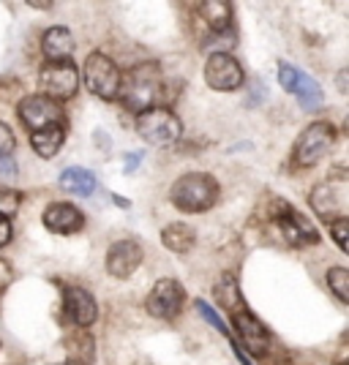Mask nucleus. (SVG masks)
Listing matches in <instances>:
<instances>
[{"instance_id": "15", "label": "nucleus", "mask_w": 349, "mask_h": 365, "mask_svg": "<svg viewBox=\"0 0 349 365\" xmlns=\"http://www.w3.org/2000/svg\"><path fill=\"white\" fill-rule=\"evenodd\" d=\"M82 224H85V215L69 202H55L44 210V227L58 235H71L76 229H82Z\"/></svg>"}, {"instance_id": "2", "label": "nucleus", "mask_w": 349, "mask_h": 365, "mask_svg": "<svg viewBox=\"0 0 349 365\" xmlns=\"http://www.w3.org/2000/svg\"><path fill=\"white\" fill-rule=\"evenodd\" d=\"M161 88V74H158V66L156 63H142L134 71H128L126 79H121V96L123 104L134 112H145L153 107L156 96Z\"/></svg>"}, {"instance_id": "21", "label": "nucleus", "mask_w": 349, "mask_h": 365, "mask_svg": "<svg viewBox=\"0 0 349 365\" xmlns=\"http://www.w3.org/2000/svg\"><path fill=\"white\" fill-rule=\"evenodd\" d=\"M199 14L216 33H224L232 22V6L227 0H208V3L199 6Z\"/></svg>"}, {"instance_id": "6", "label": "nucleus", "mask_w": 349, "mask_h": 365, "mask_svg": "<svg viewBox=\"0 0 349 365\" xmlns=\"http://www.w3.org/2000/svg\"><path fill=\"white\" fill-rule=\"evenodd\" d=\"M76 66L71 61H58V63H46L39 74V88L46 98L52 101H66L76 93Z\"/></svg>"}, {"instance_id": "29", "label": "nucleus", "mask_w": 349, "mask_h": 365, "mask_svg": "<svg viewBox=\"0 0 349 365\" xmlns=\"http://www.w3.org/2000/svg\"><path fill=\"white\" fill-rule=\"evenodd\" d=\"M0 178H16V164L11 155H3L0 158Z\"/></svg>"}, {"instance_id": "16", "label": "nucleus", "mask_w": 349, "mask_h": 365, "mask_svg": "<svg viewBox=\"0 0 349 365\" xmlns=\"http://www.w3.org/2000/svg\"><path fill=\"white\" fill-rule=\"evenodd\" d=\"M235 330L241 333V341H243L248 349L254 354H265L268 346H270V335L262 327V322L254 319L251 314H235Z\"/></svg>"}, {"instance_id": "26", "label": "nucleus", "mask_w": 349, "mask_h": 365, "mask_svg": "<svg viewBox=\"0 0 349 365\" xmlns=\"http://www.w3.org/2000/svg\"><path fill=\"white\" fill-rule=\"evenodd\" d=\"M330 232H333V240L338 243V248L341 251H347L349 243H347V232H349V218L344 215V218H335V221H330Z\"/></svg>"}, {"instance_id": "30", "label": "nucleus", "mask_w": 349, "mask_h": 365, "mask_svg": "<svg viewBox=\"0 0 349 365\" xmlns=\"http://www.w3.org/2000/svg\"><path fill=\"white\" fill-rule=\"evenodd\" d=\"M9 240H11V227L6 218H0V245H6Z\"/></svg>"}, {"instance_id": "33", "label": "nucleus", "mask_w": 349, "mask_h": 365, "mask_svg": "<svg viewBox=\"0 0 349 365\" xmlns=\"http://www.w3.org/2000/svg\"><path fill=\"white\" fill-rule=\"evenodd\" d=\"M55 365H82V363H76V360H71V363H55Z\"/></svg>"}, {"instance_id": "24", "label": "nucleus", "mask_w": 349, "mask_h": 365, "mask_svg": "<svg viewBox=\"0 0 349 365\" xmlns=\"http://www.w3.org/2000/svg\"><path fill=\"white\" fill-rule=\"evenodd\" d=\"M19 207V194L11 188H0V218H9Z\"/></svg>"}, {"instance_id": "25", "label": "nucleus", "mask_w": 349, "mask_h": 365, "mask_svg": "<svg viewBox=\"0 0 349 365\" xmlns=\"http://www.w3.org/2000/svg\"><path fill=\"white\" fill-rule=\"evenodd\" d=\"M197 311H199V314H202V319L208 322L211 327H216L218 333H224V335L229 333V330H227V324H224V319H221V317H218V314H216V311H213V308H211V305H208V303H205V300H197Z\"/></svg>"}, {"instance_id": "8", "label": "nucleus", "mask_w": 349, "mask_h": 365, "mask_svg": "<svg viewBox=\"0 0 349 365\" xmlns=\"http://www.w3.org/2000/svg\"><path fill=\"white\" fill-rule=\"evenodd\" d=\"M19 118L31 131H41L49 125H63L66 123V112L58 101L46 98V96H31L19 104Z\"/></svg>"}, {"instance_id": "27", "label": "nucleus", "mask_w": 349, "mask_h": 365, "mask_svg": "<svg viewBox=\"0 0 349 365\" xmlns=\"http://www.w3.org/2000/svg\"><path fill=\"white\" fill-rule=\"evenodd\" d=\"M11 150H14V134H11V128L6 123H0V158L9 155Z\"/></svg>"}, {"instance_id": "1", "label": "nucleus", "mask_w": 349, "mask_h": 365, "mask_svg": "<svg viewBox=\"0 0 349 365\" xmlns=\"http://www.w3.org/2000/svg\"><path fill=\"white\" fill-rule=\"evenodd\" d=\"M169 199L183 213H205L218 202V182L205 172H188L175 180Z\"/></svg>"}, {"instance_id": "10", "label": "nucleus", "mask_w": 349, "mask_h": 365, "mask_svg": "<svg viewBox=\"0 0 349 365\" xmlns=\"http://www.w3.org/2000/svg\"><path fill=\"white\" fill-rule=\"evenodd\" d=\"M186 303V292L175 278H161L148 294V311L158 319H172Z\"/></svg>"}, {"instance_id": "9", "label": "nucleus", "mask_w": 349, "mask_h": 365, "mask_svg": "<svg viewBox=\"0 0 349 365\" xmlns=\"http://www.w3.org/2000/svg\"><path fill=\"white\" fill-rule=\"evenodd\" d=\"M205 79L213 91H238L243 85V68L229 52H213L205 63Z\"/></svg>"}, {"instance_id": "13", "label": "nucleus", "mask_w": 349, "mask_h": 365, "mask_svg": "<svg viewBox=\"0 0 349 365\" xmlns=\"http://www.w3.org/2000/svg\"><path fill=\"white\" fill-rule=\"evenodd\" d=\"M142 262V248L134 240H118L106 254V273L115 278H128Z\"/></svg>"}, {"instance_id": "28", "label": "nucleus", "mask_w": 349, "mask_h": 365, "mask_svg": "<svg viewBox=\"0 0 349 365\" xmlns=\"http://www.w3.org/2000/svg\"><path fill=\"white\" fill-rule=\"evenodd\" d=\"M232 44H235V33L224 31V33H216V38H211L205 46H224V49H229Z\"/></svg>"}, {"instance_id": "31", "label": "nucleus", "mask_w": 349, "mask_h": 365, "mask_svg": "<svg viewBox=\"0 0 349 365\" xmlns=\"http://www.w3.org/2000/svg\"><path fill=\"white\" fill-rule=\"evenodd\" d=\"M139 161H142V153H128L126 155V172H134Z\"/></svg>"}, {"instance_id": "7", "label": "nucleus", "mask_w": 349, "mask_h": 365, "mask_svg": "<svg viewBox=\"0 0 349 365\" xmlns=\"http://www.w3.org/2000/svg\"><path fill=\"white\" fill-rule=\"evenodd\" d=\"M278 82H281L284 91H289L292 96H298V101H300L303 109H308V112L322 109V101H325L322 88H319L308 74H303L300 68H295V66H289V63H281V66H278Z\"/></svg>"}, {"instance_id": "12", "label": "nucleus", "mask_w": 349, "mask_h": 365, "mask_svg": "<svg viewBox=\"0 0 349 365\" xmlns=\"http://www.w3.org/2000/svg\"><path fill=\"white\" fill-rule=\"evenodd\" d=\"M311 207L317 210L319 218L335 221L347 213V185L344 182H322L311 194Z\"/></svg>"}, {"instance_id": "11", "label": "nucleus", "mask_w": 349, "mask_h": 365, "mask_svg": "<svg viewBox=\"0 0 349 365\" xmlns=\"http://www.w3.org/2000/svg\"><path fill=\"white\" fill-rule=\"evenodd\" d=\"M275 207H278V210H275V224L284 232V240H287L289 245L317 243L319 240L317 229L311 227L300 213H295L289 202H275Z\"/></svg>"}, {"instance_id": "5", "label": "nucleus", "mask_w": 349, "mask_h": 365, "mask_svg": "<svg viewBox=\"0 0 349 365\" xmlns=\"http://www.w3.org/2000/svg\"><path fill=\"white\" fill-rule=\"evenodd\" d=\"M121 71L118 66L109 61L101 52H93L91 58L85 61V82H88V91L96 93L98 98H115L121 91Z\"/></svg>"}, {"instance_id": "23", "label": "nucleus", "mask_w": 349, "mask_h": 365, "mask_svg": "<svg viewBox=\"0 0 349 365\" xmlns=\"http://www.w3.org/2000/svg\"><path fill=\"white\" fill-rule=\"evenodd\" d=\"M328 287L333 289V294L341 303H349V273L344 267H333L328 273Z\"/></svg>"}, {"instance_id": "22", "label": "nucleus", "mask_w": 349, "mask_h": 365, "mask_svg": "<svg viewBox=\"0 0 349 365\" xmlns=\"http://www.w3.org/2000/svg\"><path fill=\"white\" fill-rule=\"evenodd\" d=\"M216 300L224 305L229 314H243V297H241L235 275H229V273L221 275V281L216 284Z\"/></svg>"}, {"instance_id": "17", "label": "nucleus", "mask_w": 349, "mask_h": 365, "mask_svg": "<svg viewBox=\"0 0 349 365\" xmlns=\"http://www.w3.org/2000/svg\"><path fill=\"white\" fill-rule=\"evenodd\" d=\"M41 46H44L46 58H52V63L69 61V55L74 52V38H71V31H69V28H61V25L49 28V31L44 33V38H41Z\"/></svg>"}, {"instance_id": "3", "label": "nucleus", "mask_w": 349, "mask_h": 365, "mask_svg": "<svg viewBox=\"0 0 349 365\" xmlns=\"http://www.w3.org/2000/svg\"><path fill=\"white\" fill-rule=\"evenodd\" d=\"M137 134L148 145H158V148H167L172 142H178L181 137V120L175 112L161 107H151L137 115Z\"/></svg>"}, {"instance_id": "32", "label": "nucleus", "mask_w": 349, "mask_h": 365, "mask_svg": "<svg viewBox=\"0 0 349 365\" xmlns=\"http://www.w3.org/2000/svg\"><path fill=\"white\" fill-rule=\"evenodd\" d=\"M232 349H235V354H238V360H241V363H243V365H254V363H251V360H248V357H246L243 351H241V346H238L235 341H232Z\"/></svg>"}, {"instance_id": "18", "label": "nucleus", "mask_w": 349, "mask_h": 365, "mask_svg": "<svg viewBox=\"0 0 349 365\" xmlns=\"http://www.w3.org/2000/svg\"><path fill=\"white\" fill-rule=\"evenodd\" d=\"M63 139H66V125H49V128H41V131H33L31 145L41 158H52L55 153L61 150Z\"/></svg>"}, {"instance_id": "20", "label": "nucleus", "mask_w": 349, "mask_h": 365, "mask_svg": "<svg viewBox=\"0 0 349 365\" xmlns=\"http://www.w3.org/2000/svg\"><path fill=\"white\" fill-rule=\"evenodd\" d=\"M58 182H61V188L71 191V194H76V197H91L93 191H96V175L88 172V169H79V167L66 169Z\"/></svg>"}, {"instance_id": "19", "label": "nucleus", "mask_w": 349, "mask_h": 365, "mask_svg": "<svg viewBox=\"0 0 349 365\" xmlns=\"http://www.w3.org/2000/svg\"><path fill=\"white\" fill-rule=\"evenodd\" d=\"M161 240L169 251L175 254H188L194 243H197V232L188 227V224H169L164 232H161Z\"/></svg>"}, {"instance_id": "4", "label": "nucleus", "mask_w": 349, "mask_h": 365, "mask_svg": "<svg viewBox=\"0 0 349 365\" xmlns=\"http://www.w3.org/2000/svg\"><path fill=\"white\" fill-rule=\"evenodd\" d=\"M333 142H335V128L330 123L325 120L311 123L303 134H300L298 145H295V164L298 167H314L317 161H322L328 155V150L333 148Z\"/></svg>"}, {"instance_id": "14", "label": "nucleus", "mask_w": 349, "mask_h": 365, "mask_svg": "<svg viewBox=\"0 0 349 365\" xmlns=\"http://www.w3.org/2000/svg\"><path fill=\"white\" fill-rule=\"evenodd\" d=\"M63 311H66V319H71L76 327H88L98 317V305L93 300L91 292L79 289H66V300H63Z\"/></svg>"}]
</instances>
